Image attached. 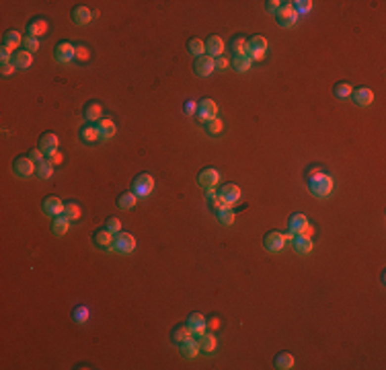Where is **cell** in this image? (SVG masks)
<instances>
[{
  "mask_svg": "<svg viewBox=\"0 0 386 370\" xmlns=\"http://www.w3.org/2000/svg\"><path fill=\"white\" fill-rule=\"evenodd\" d=\"M308 189L316 198H327V196H331V191H333V177L325 173L323 169L314 167L308 171Z\"/></svg>",
  "mask_w": 386,
  "mask_h": 370,
  "instance_id": "cell-1",
  "label": "cell"
},
{
  "mask_svg": "<svg viewBox=\"0 0 386 370\" xmlns=\"http://www.w3.org/2000/svg\"><path fill=\"white\" fill-rule=\"evenodd\" d=\"M265 50H267V39L263 35H253L246 41V53L251 60H263L265 58Z\"/></svg>",
  "mask_w": 386,
  "mask_h": 370,
  "instance_id": "cell-2",
  "label": "cell"
},
{
  "mask_svg": "<svg viewBox=\"0 0 386 370\" xmlns=\"http://www.w3.org/2000/svg\"><path fill=\"white\" fill-rule=\"evenodd\" d=\"M288 226H290V232L296 237V235H304V237H310L312 235V226L308 224V218L304 214H292L288 220Z\"/></svg>",
  "mask_w": 386,
  "mask_h": 370,
  "instance_id": "cell-3",
  "label": "cell"
},
{
  "mask_svg": "<svg viewBox=\"0 0 386 370\" xmlns=\"http://www.w3.org/2000/svg\"><path fill=\"white\" fill-rule=\"evenodd\" d=\"M152 189H154V179L148 173H140L132 181V191L136 196H140V198L150 196V194H152Z\"/></svg>",
  "mask_w": 386,
  "mask_h": 370,
  "instance_id": "cell-4",
  "label": "cell"
},
{
  "mask_svg": "<svg viewBox=\"0 0 386 370\" xmlns=\"http://www.w3.org/2000/svg\"><path fill=\"white\" fill-rule=\"evenodd\" d=\"M35 171H37V164L29 157H19L12 160V173L21 177V179H29Z\"/></svg>",
  "mask_w": 386,
  "mask_h": 370,
  "instance_id": "cell-5",
  "label": "cell"
},
{
  "mask_svg": "<svg viewBox=\"0 0 386 370\" xmlns=\"http://www.w3.org/2000/svg\"><path fill=\"white\" fill-rule=\"evenodd\" d=\"M111 249L115 253H132L136 249V239L130 235V232H117V235H113V245H111Z\"/></svg>",
  "mask_w": 386,
  "mask_h": 370,
  "instance_id": "cell-6",
  "label": "cell"
},
{
  "mask_svg": "<svg viewBox=\"0 0 386 370\" xmlns=\"http://www.w3.org/2000/svg\"><path fill=\"white\" fill-rule=\"evenodd\" d=\"M275 17H278V23L282 25V27H292V25H296V21H298V12L294 10V6H292V2H282V6H280V10L275 12Z\"/></svg>",
  "mask_w": 386,
  "mask_h": 370,
  "instance_id": "cell-7",
  "label": "cell"
},
{
  "mask_svg": "<svg viewBox=\"0 0 386 370\" xmlns=\"http://www.w3.org/2000/svg\"><path fill=\"white\" fill-rule=\"evenodd\" d=\"M216 113H218V105H216V101H212V99H201V101L197 103V111H195L197 121L208 123L212 117H216Z\"/></svg>",
  "mask_w": 386,
  "mask_h": 370,
  "instance_id": "cell-8",
  "label": "cell"
},
{
  "mask_svg": "<svg viewBox=\"0 0 386 370\" xmlns=\"http://www.w3.org/2000/svg\"><path fill=\"white\" fill-rule=\"evenodd\" d=\"M53 58H56V62H60V64L70 62V60L76 58V48L72 44H68V41H60V44L53 48Z\"/></svg>",
  "mask_w": 386,
  "mask_h": 370,
  "instance_id": "cell-9",
  "label": "cell"
},
{
  "mask_svg": "<svg viewBox=\"0 0 386 370\" xmlns=\"http://www.w3.org/2000/svg\"><path fill=\"white\" fill-rule=\"evenodd\" d=\"M263 245L265 249L271 251V253H280L284 247H286V239H284V232H278V230H271L265 235L263 239Z\"/></svg>",
  "mask_w": 386,
  "mask_h": 370,
  "instance_id": "cell-10",
  "label": "cell"
},
{
  "mask_svg": "<svg viewBox=\"0 0 386 370\" xmlns=\"http://www.w3.org/2000/svg\"><path fill=\"white\" fill-rule=\"evenodd\" d=\"M39 150L48 157H51L53 153H58V136L51 134V132H46L39 136Z\"/></svg>",
  "mask_w": 386,
  "mask_h": 370,
  "instance_id": "cell-11",
  "label": "cell"
},
{
  "mask_svg": "<svg viewBox=\"0 0 386 370\" xmlns=\"http://www.w3.org/2000/svg\"><path fill=\"white\" fill-rule=\"evenodd\" d=\"M218 181H220V173H218L216 169H212V167L201 169V171H199V175H197V183H199L203 189L216 187V185H218Z\"/></svg>",
  "mask_w": 386,
  "mask_h": 370,
  "instance_id": "cell-12",
  "label": "cell"
},
{
  "mask_svg": "<svg viewBox=\"0 0 386 370\" xmlns=\"http://www.w3.org/2000/svg\"><path fill=\"white\" fill-rule=\"evenodd\" d=\"M41 210H44V214L56 218V216H62L64 214V204H62L60 198L49 196V198L44 200V204H41Z\"/></svg>",
  "mask_w": 386,
  "mask_h": 370,
  "instance_id": "cell-13",
  "label": "cell"
},
{
  "mask_svg": "<svg viewBox=\"0 0 386 370\" xmlns=\"http://www.w3.org/2000/svg\"><path fill=\"white\" fill-rule=\"evenodd\" d=\"M193 70H195V74H197V76H210V74L216 70L214 58H210V56H199V58H195V64H193Z\"/></svg>",
  "mask_w": 386,
  "mask_h": 370,
  "instance_id": "cell-14",
  "label": "cell"
},
{
  "mask_svg": "<svg viewBox=\"0 0 386 370\" xmlns=\"http://www.w3.org/2000/svg\"><path fill=\"white\" fill-rule=\"evenodd\" d=\"M96 130H99V140H109L115 136V123L111 117H101L95 123Z\"/></svg>",
  "mask_w": 386,
  "mask_h": 370,
  "instance_id": "cell-15",
  "label": "cell"
},
{
  "mask_svg": "<svg viewBox=\"0 0 386 370\" xmlns=\"http://www.w3.org/2000/svg\"><path fill=\"white\" fill-rule=\"evenodd\" d=\"M187 327H189V331L193 337H199L205 333V319H203V315L199 313H193L189 315V319H187Z\"/></svg>",
  "mask_w": 386,
  "mask_h": 370,
  "instance_id": "cell-16",
  "label": "cell"
},
{
  "mask_svg": "<svg viewBox=\"0 0 386 370\" xmlns=\"http://www.w3.org/2000/svg\"><path fill=\"white\" fill-rule=\"evenodd\" d=\"M48 21L44 17H35L33 21L27 23V35H31V37H41V35H46L48 33Z\"/></svg>",
  "mask_w": 386,
  "mask_h": 370,
  "instance_id": "cell-17",
  "label": "cell"
},
{
  "mask_svg": "<svg viewBox=\"0 0 386 370\" xmlns=\"http://www.w3.org/2000/svg\"><path fill=\"white\" fill-rule=\"evenodd\" d=\"M205 52L210 53V58H220L224 53V41L222 37H218V35H212L208 37V41H205Z\"/></svg>",
  "mask_w": 386,
  "mask_h": 370,
  "instance_id": "cell-18",
  "label": "cell"
},
{
  "mask_svg": "<svg viewBox=\"0 0 386 370\" xmlns=\"http://www.w3.org/2000/svg\"><path fill=\"white\" fill-rule=\"evenodd\" d=\"M218 196H222V198L228 202V206H234V204L241 200V187L234 185V183H226L222 189H220Z\"/></svg>",
  "mask_w": 386,
  "mask_h": 370,
  "instance_id": "cell-19",
  "label": "cell"
},
{
  "mask_svg": "<svg viewBox=\"0 0 386 370\" xmlns=\"http://www.w3.org/2000/svg\"><path fill=\"white\" fill-rule=\"evenodd\" d=\"M181 356L183 358H187V360H193L195 356L199 354V344L193 337H189V339H185V341H181Z\"/></svg>",
  "mask_w": 386,
  "mask_h": 370,
  "instance_id": "cell-20",
  "label": "cell"
},
{
  "mask_svg": "<svg viewBox=\"0 0 386 370\" xmlns=\"http://www.w3.org/2000/svg\"><path fill=\"white\" fill-rule=\"evenodd\" d=\"M80 140L85 144H95L99 140V130H96L95 123H85V126L80 128Z\"/></svg>",
  "mask_w": 386,
  "mask_h": 370,
  "instance_id": "cell-21",
  "label": "cell"
},
{
  "mask_svg": "<svg viewBox=\"0 0 386 370\" xmlns=\"http://www.w3.org/2000/svg\"><path fill=\"white\" fill-rule=\"evenodd\" d=\"M93 241H95L96 247H103V249H111V245H113V232H109L107 228H101V230L95 232Z\"/></svg>",
  "mask_w": 386,
  "mask_h": 370,
  "instance_id": "cell-22",
  "label": "cell"
},
{
  "mask_svg": "<svg viewBox=\"0 0 386 370\" xmlns=\"http://www.w3.org/2000/svg\"><path fill=\"white\" fill-rule=\"evenodd\" d=\"M82 115H85L87 123H95V121H99V119L103 117V115H101V105H99V103H95V101L87 103V105H85V109H82Z\"/></svg>",
  "mask_w": 386,
  "mask_h": 370,
  "instance_id": "cell-23",
  "label": "cell"
},
{
  "mask_svg": "<svg viewBox=\"0 0 386 370\" xmlns=\"http://www.w3.org/2000/svg\"><path fill=\"white\" fill-rule=\"evenodd\" d=\"M351 95H353V101L357 105H362V107H368L372 101H374V93H372L370 89H366V87H360L357 91H353Z\"/></svg>",
  "mask_w": 386,
  "mask_h": 370,
  "instance_id": "cell-24",
  "label": "cell"
},
{
  "mask_svg": "<svg viewBox=\"0 0 386 370\" xmlns=\"http://www.w3.org/2000/svg\"><path fill=\"white\" fill-rule=\"evenodd\" d=\"M136 204H138V196L134 194V191H123V194L117 198V208L119 210H132Z\"/></svg>",
  "mask_w": 386,
  "mask_h": 370,
  "instance_id": "cell-25",
  "label": "cell"
},
{
  "mask_svg": "<svg viewBox=\"0 0 386 370\" xmlns=\"http://www.w3.org/2000/svg\"><path fill=\"white\" fill-rule=\"evenodd\" d=\"M68 228H70V220H68L66 216H56L53 218V222H51V232L56 237H64Z\"/></svg>",
  "mask_w": 386,
  "mask_h": 370,
  "instance_id": "cell-26",
  "label": "cell"
},
{
  "mask_svg": "<svg viewBox=\"0 0 386 370\" xmlns=\"http://www.w3.org/2000/svg\"><path fill=\"white\" fill-rule=\"evenodd\" d=\"M294 249H296L300 255H308V253L312 251V241H310V237L296 235V237H294Z\"/></svg>",
  "mask_w": 386,
  "mask_h": 370,
  "instance_id": "cell-27",
  "label": "cell"
},
{
  "mask_svg": "<svg viewBox=\"0 0 386 370\" xmlns=\"http://www.w3.org/2000/svg\"><path fill=\"white\" fill-rule=\"evenodd\" d=\"M273 364H275V368H280V370H288V368H294L296 360H294V356H292V354H288V352H280L278 356H275Z\"/></svg>",
  "mask_w": 386,
  "mask_h": 370,
  "instance_id": "cell-28",
  "label": "cell"
},
{
  "mask_svg": "<svg viewBox=\"0 0 386 370\" xmlns=\"http://www.w3.org/2000/svg\"><path fill=\"white\" fill-rule=\"evenodd\" d=\"M91 19H93V12L87 6H76L72 10V21L76 25H87V23H91Z\"/></svg>",
  "mask_w": 386,
  "mask_h": 370,
  "instance_id": "cell-29",
  "label": "cell"
},
{
  "mask_svg": "<svg viewBox=\"0 0 386 370\" xmlns=\"http://www.w3.org/2000/svg\"><path fill=\"white\" fill-rule=\"evenodd\" d=\"M199 352H203V354H214L216 352V337L212 335V333H203V335H199Z\"/></svg>",
  "mask_w": 386,
  "mask_h": 370,
  "instance_id": "cell-30",
  "label": "cell"
},
{
  "mask_svg": "<svg viewBox=\"0 0 386 370\" xmlns=\"http://www.w3.org/2000/svg\"><path fill=\"white\" fill-rule=\"evenodd\" d=\"M23 44V37L19 31H6L4 37H2V48H8V50H15Z\"/></svg>",
  "mask_w": 386,
  "mask_h": 370,
  "instance_id": "cell-31",
  "label": "cell"
},
{
  "mask_svg": "<svg viewBox=\"0 0 386 370\" xmlns=\"http://www.w3.org/2000/svg\"><path fill=\"white\" fill-rule=\"evenodd\" d=\"M12 64H15L17 68H29L33 64V53L29 52H17L15 56H12Z\"/></svg>",
  "mask_w": 386,
  "mask_h": 370,
  "instance_id": "cell-32",
  "label": "cell"
},
{
  "mask_svg": "<svg viewBox=\"0 0 386 370\" xmlns=\"http://www.w3.org/2000/svg\"><path fill=\"white\" fill-rule=\"evenodd\" d=\"M228 48H230V52L234 53V56H244L246 53V41L242 39V37H232L230 39V44H228Z\"/></svg>",
  "mask_w": 386,
  "mask_h": 370,
  "instance_id": "cell-33",
  "label": "cell"
},
{
  "mask_svg": "<svg viewBox=\"0 0 386 370\" xmlns=\"http://www.w3.org/2000/svg\"><path fill=\"white\" fill-rule=\"evenodd\" d=\"M187 50H189L191 56L199 58V56H203V53H205V44H203L201 39H195V37H193V39L187 41Z\"/></svg>",
  "mask_w": 386,
  "mask_h": 370,
  "instance_id": "cell-34",
  "label": "cell"
},
{
  "mask_svg": "<svg viewBox=\"0 0 386 370\" xmlns=\"http://www.w3.org/2000/svg\"><path fill=\"white\" fill-rule=\"evenodd\" d=\"M251 58L249 56H234V60L230 62L232 64V68H234V70H237V72H246V70H249V68H251Z\"/></svg>",
  "mask_w": 386,
  "mask_h": 370,
  "instance_id": "cell-35",
  "label": "cell"
},
{
  "mask_svg": "<svg viewBox=\"0 0 386 370\" xmlns=\"http://www.w3.org/2000/svg\"><path fill=\"white\" fill-rule=\"evenodd\" d=\"M37 177H39V179H49V177L53 175V164L46 159V160H41L39 164H37Z\"/></svg>",
  "mask_w": 386,
  "mask_h": 370,
  "instance_id": "cell-36",
  "label": "cell"
},
{
  "mask_svg": "<svg viewBox=\"0 0 386 370\" xmlns=\"http://www.w3.org/2000/svg\"><path fill=\"white\" fill-rule=\"evenodd\" d=\"M333 93H335V97L345 99V97H349V95L353 93V87L349 85V82H337V85L333 87Z\"/></svg>",
  "mask_w": 386,
  "mask_h": 370,
  "instance_id": "cell-37",
  "label": "cell"
},
{
  "mask_svg": "<svg viewBox=\"0 0 386 370\" xmlns=\"http://www.w3.org/2000/svg\"><path fill=\"white\" fill-rule=\"evenodd\" d=\"M80 208H78V206L76 204H72V202H68V204H64V214L62 216H66L68 218V220H78V218H80Z\"/></svg>",
  "mask_w": 386,
  "mask_h": 370,
  "instance_id": "cell-38",
  "label": "cell"
},
{
  "mask_svg": "<svg viewBox=\"0 0 386 370\" xmlns=\"http://www.w3.org/2000/svg\"><path fill=\"white\" fill-rule=\"evenodd\" d=\"M189 337H193V335H191V331H189L187 325L177 327L175 331H173V341H177V344H181V341H185V339H189Z\"/></svg>",
  "mask_w": 386,
  "mask_h": 370,
  "instance_id": "cell-39",
  "label": "cell"
},
{
  "mask_svg": "<svg viewBox=\"0 0 386 370\" xmlns=\"http://www.w3.org/2000/svg\"><path fill=\"white\" fill-rule=\"evenodd\" d=\"M89 309L85 307V305H78L74 311H72V319H74V323H87V319H89Z\"/></svg>",
  "mask_w": 386,
  "mask_h": 370,
  "instance_id": "cell-40",
  "label": "cell"
},
{
  "mask_svg": "<svg viewBox=\"0 0 386 370\" xmlns=\"http://www.w3.org/2000/svg\"><path fill=\"white\" fill-rule=\"evenodd\" d=\"M234 212L230 210V208H224V210H218V220L222 222V224H226V226H230L232 222H234Z\"/></svg>",
  "mask_w": 386,
  "mask_h": 370,
  "instance_id": "cell-41",
  "label": "cell"
},
{
  "mask_svg": "<svg viewBox=\"0 0 386 370\" xmlns=\"http://www.w3.org/2000/svg\"><path fill=\"white\" fill-rule=\"evenodd\" d=\"M23 46H25V52L35 53V52L39 50V39H37V37H31V35H27V37H23Z\"/></svg>",
  "mask_w": 386,
  "mask_h": 370,
  "instance_id": "cell-42",
  "label": "cell"
},
{
  "mask_svg": "<svg viewBox=\"0 0 386 370\" xmlns=\"http://www.w3.org/2000/svg\"><path fill=\"white\" fill-rule=\"evenodd\" d=\"M105 228L109 230V232H113V235H117V232L121 230V222L117 220V218H107V222H105Z\"/></svg>",
  "mask_w": 386,
  "mask_h": 370,
  "instance_id": "cell-43",
  "label": "cell"
},
{
  "mask_svg": "<svg viewBox=\"0 0 386 370\" xmlns=\"http://www.w3.org/2000/svg\"><path fill=\"white\" fill-rule=\"evenodd\" d=\"M292 6L296 12H308L312 8V2L310 0H296V2H292Z\"/></svg>",
  "mask_w": 386,
  "mask_h": 370,
  "instance_id": "cell-44",
  "label": "cell"
},
{
  "mask_svg": "<svg viewBox=\"0 0 386 370\" xmlns=\"http://www.w3.org/2000/svg\"><path fill=\"white\" fill-rule=\"evenodd\" d=\"M205 130H208L210 134H218L220 130H222V121H220L218 117H212L208 123H205Z\"/></svg>",
  "mask_w": 386,
  "mask_h": 370,
  "instance_id": "cell-45",
  "label": "cell"
},
{
  "mask_svg": "<svg viewBox=\"0 0 386 370\" xmlns=\"http://www.w3.org/2000/svg\"><path fill=\"white\" fill-rule=\"evenodd\" d=\"M76 58H78L80 62H87V60L91 58V52H89V48H85V46H78V48H76Z\"/></svg>",
  "mask_w": 386,
  "mask_h": 370,
  "instance_id": "cell-46",
  "label": "cell"
},
{
  "mask_svg": "<svg viewBox=\"0 0 386 370\" xmlns=\"http://www.w3.org/2000/svg\"><path fill=\"white\" fill-rule=\"evenodd\" d=\"M27 157H29V159H31V160H33L35 164H39L41 160H46V155L41 153L39 148H35V150H29V155H27Z\"/></svg>",
  "mask_w": 386,
  "mask_h": 370,
  "instance_id": "cell-47",
  "label": "cell"
},
{
  "mask_svg": "<svg viewBox=\"0 0 386 370\" xmlns=\"http://www.w3.org/2000/svg\"><path fill=\"white\" fill-rule=\"evenodd\" d=\"M280 6H282L280 0H267V2H265V10L271 12V15H275V12L280 10Z\"/></svg>",
  "mask_w": 386,
  "mask_h": 370,
  "instance_id": "cell-48",
  "label": "cell"
},
{
  "mask_svg": "<svg viewBox=\"0 0 386 370\" xmlns=\"http://www.w3.org/2000/svg\"><path fill=\"white\" fill-rule=\"evenodd\" d=\"M212 206H214L216 210H224V208H230V206H228V202H226L222 196H216V200L212 202Z\"/></svg>",
  "mask_w": 386,
  "mask_h": 370,
  "instance_id": "cell-49",
  "label": "cell"
},
{
  "mask_svg": "<svg viewBox=\"0 0 386 370\" xmlns=\"http://www.w3.org/2000/svg\"><path fill=\"white\" fill-rule=\"evenodd\" d=\"M214 64H216V68H218V70H226V68L230 66V62L224 58V56H220V58H216L214 60Z\"/></svg>",
  "mask_w": 386,
  "mask_h": 370,
  "instance_id": "cell-50",
  "label": "cell"
},
{
  "mask_svg": "<svg viewBox=\"0 0 386 370\" xmlns=\"http://www.w3.org/2000/svg\"><path fill=\"white\" fill-rule=\"evenodd\" d=\"M15 64H12V60L10 62H2V74L4 76H8V74H12V72H15Z\"/></svg>",
  "mask_w": 386,
  "mask_h": 370,
  "instance_id": "cell-51",
  "label": "cell"
},
{
  "mask_svg": "<svg viewBox=\"0 0 386 370\" xmlns=\"http://www.w3.org/2000/svg\"><path fill=\"white\" fill-rule=\"evenodd\" d=\"M195 111H197V105L193 103V101H187V103H185V113H187V115H193Z\"/></svg>",
  "mask_w": 386,
  "mask_h": 370,
  "instance_id": "cell-52",
  "label": "cell"
},
{
  "mask_svg": "<svg viewBox=\"0 0 386 370\" xmlns=\"http://www.w3.org/2000/svg\"><path fill=\"white\" fill-rule=\"evenodd\" d=\"M216 196H218V194H216V189H214V187H210V189H205V200H208L210 204H212V202L216 200Z\"/></svg>",
  "mask_w": 386,
  "mask_h": 370,
  "instance_id": "cell-53",
  "label": "cell"
},
{
  "mask_svg": "<svg viewBox=\"0 0 386 370\" xmlns=\"http://www.w3.org/2000/svg\"><path fill=\"white\" fill-rule=\"evenodd\" d=\"M48 160H49V162L53 164V167H56L58 162H62V155H60V153H53L51 157H48Z\"/></svg>",
  "mask_w": 386,
  "mask_h": 370,
  "instance_id": "cell-54",
  "label": "cell"
}]
</instances>
